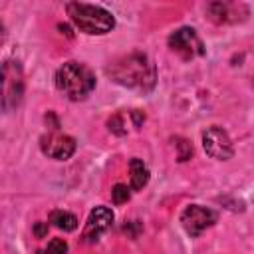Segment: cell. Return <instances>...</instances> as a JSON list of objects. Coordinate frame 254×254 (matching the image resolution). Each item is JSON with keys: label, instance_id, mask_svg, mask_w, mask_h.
<instances>
[{"label": "cell", "instance_id": "10", "mask_svg": "<svg viewBox=\"0 0 254 254\" xmlns=\"http://www.w3.org/2000/svg\"><path fill=\"white\" fill-rule=\"evenodd\" d=\"M240 10V6L230 4V2H210L206 6V14L214 24H228V22H236V12Z\"/></svg>", "mask_w": 254, "mask_h": 254}, {"label": "cell", "instance_id": "16", "mask_svg": "<svg viewBox=\"0 0 254 254\" xmlns=\"http://www.w3.org/2000/svg\"><path fill=\"white\" fill-rule=\"evenodd\" d=\"M46 250H48V254H67V242L62 238H54V240H50Z\"/></svg>", "mask_w": 254, "mask_h": 254}, {"label": "cell", "instance_id": "19", "mask_svg": "<svg viewBox=\"0 0 254 254\" xmlns=\"http://www.w3.org/2000/svg\"><path fill=\"white\" fill-rule=\"evenodd\" d=\"M58 28H60V30H62V32H64L65 36H69V38H71V32H69V28H67V26H64V24H60Z\"/></svg>", "mask_w": 254, "mask_h": 254}, {"label": "cell", "instance_id": "12", "mask_svg": "<svg viewBox=\"0 0 254 254\" xmlns=\"http://www.w3.org/2000/svg\"><path fill=\"white\" fill-rule=\"evenodd\" d=\"M50 222L56 228L64 230V232H71V230L77 228V216L67 212V210H52L50 212Z\"/></svg>", "mask_w": 254, "mask_h": 254}, {"label": "cell", "instance_id": "14", "mask_svg": "<svg viewBox=\"0 0 254 254\" xmlns=\"http://www.w3.org/2000/svg\"><path fill=\"white\" fill-rule=\"evenodd\" d=\"M129 196H131L129 187L123 185V183H117V185L111 189V200H113L115 204H123V202H127Z\"/></svg>", "mask_w": 254, "mask_h": 254}, {"label": "cell", "instance_id": "4", "mask_svg": "<svg viewBox=\"0 0 254 254\" xmlns=\"http://www.w3.org/2000/svg\"><path fill=\"white\" fill-rule=\"evenodd\" d=\"M2 107L10 111L18 107L24 95V77L18 62H6L2 65Z\"/></svg>", "mask_w": 254, "mask_h": 254}, {"label": "cell", "instance_id": "13", "mask_svg": "<svg viewBox=\"0 0 254 254\" xmlns=\"http://www.w3.org/2000/svg\"><path fill=\"white\" fill-rule=\"evenodd\" d=\"M175 147H177V157H179L181 163H185V161L190 159V155H192V145H190L187 139L177 137V139H175Z\"/></svg>", "mask_w": 254, "mask_h": 254}, {"label": "cell", "instance_id": "18", "mask_svg": "<svg viewBox=\"0 0 254 254\" xmlns=\"http://www.w3.org/2000/svg\"><path fill=\"white\" fill-rule=\"evenodd\" d=\"M131 117H133V121H135V127H141V123L145 121V115H143L141 111H137V109L131 111Z\"/></svg>", "mask_w": 254, "mask_h": 254}, {"label": "cell", "instance_id": "17", "mask_svg": "<svg viewBox=\"0 0 254 254\" xmlns=\"http://www.w3.org/2000/svg\"><path fill=\"white\" fill-rule=\"evenodd\" d=\"M48 234V222H36L34 224V236L36 238H44Z\"/></svg>", "mask_w": 254, "mask_h": 254}, {"label": "cell", "instance_id": "9", "mask_svg": "<svg viewBox=\"0 0 254 254\" xmlns=\"http://www.w3.org/2000/svg\"><path fill=\"white\" fill-rule=\"evenodd\" d=\"M113 224V210L107 206H95L85 222V228L81 232L83 242H95L103 232H107Z\"/></svg>", "mask_w": 254, "mask_h": 254}, {"label": "cell", "instance_id": "3", "mask_svg": "<svg viewBox=\"0 0 254 254\" xmlns=\"http://www.w3.org/2000/svg\"><path fill=\"white\" fill-rule=\"evenodd\" d=\"M56 87L71 101L85 99L95 87V75L79 62H65L56 71Z\"/></svg>", "mask_w": 254, "mask_h": 254}, {"label": "cell", "instance_id": "20", "mask_svg": "<svg viewBox=\"0 0 254 254\" xmlns=\"http://www.w3.org/2000/svg\"><path fill=\"white\" fill-rule=\"evenodd\" d=\"M38 254H48V250H40V252H38Z\"/></svg>", "mask_w": 254, "mask_h": 254}, {"label": "cell", "instance_id": "5", "mask_svg": "<svg viewBox=\"0 0 254 254\" xmlns=\"http://www.w3.org/2000/svg\"><path fill=\"white\" fill-rule=\"evenodd\" d=\"M169 48L179 54L183 60H192L198 56H204V46L198 38V34L192 28H179L169 36Z\"/></svg>", "mask_w": 254, "mask_h": 254}, {"label": "cell", "instance_id": "8", "mask_svg": "<svg viewBox=\"0 0 254 254\" xmlns=\"http://www.w3.org/2000/svg\"><path fill=\"white\" fill-rule=\"evenodd\" d=\"M214 222H216V212L206 206H200V204H190L181 214V224L187 230V234L192 238L198 236L200 232H204Z\"/></svg>", "mask_w": 254, "mask_h": 254}, {"label": "cell", "instance_id": "7", "mask_svg": "<svg viewBox=\"0 0 254 254\" xmlns=\"http://www.w3.org/2000/svg\"><path fill=\"white\" fill-rule=\"evenodd\" d=\"M202 149L208 157L216 161H228L234 155V147H232L228 133L216 125L202 131Z\"/></svg>", "mask_w": 254, "mask_h": 254}, {"label": "cell", "instance_id": "6", "mask_svg": "<svg viewBox=\"0 0 254 254\" xmlns=\"http://www.w3.org/2000/svg\"><path fill=\"white\" fill-rule=\"evenodd\" d=\"M75 139L65 135V133H60L58 129H52L48 133H44L40 137V149L44 155L56 159V161H65L69 159L73 153H75Z\"/></svg>", "mask_w": 254, "mask_h": 254}, {"label": "cell", "instance_id": "15", "mask_svg": "<svg viewBox=\"0 0 254 254\" xmlns=\"http://www.w3.org/2000/svg\"><path fill=\"white\" fill-rule=\"evenodd\" d=\"M107 127H109V131L115 133V135H125V133H127V129H125V121H123V115H121V113H115L113 117H109Z\"/></svg>", "mask_w": 254, "mask_h": 254}, {"label": "cell", "instance_id": "11", "mask_svg": "<svg viewBox=\"0 0 254 254\" xmlns=\"http://www.w3.org/2000/svg\"><path fill=\"white\" fill-rule=\"evenodd\" d=\"M129 173H131V189L133 190H141L147 183H149V169L141 159H131L129 161Z\"/></svg>", "mask_w": 254, "mask_h": 254}, {"label": "cell", "instance_id": "21", "mask_svg": "<svg viewBox=\"0 0 254 254\" xmlns=\"http://www.w3.org/2000/svg\"><path fill=\"white\" fill-rule=\"evenodd\" d=\"M252 85H254V75H252Z\"/></svg>", "mask_w": 254, "mask_h": 254}, {"label": "cell", "instance_id": "2", "mask_svg": "<svg viewBox=\"0 0 254 254\" xmlns=\"http://www.w3.org/2000/svg\"><path fill=\"white\" fill-rule=\"evenodd\" d=\"M69 20L75 24V28L83 34L89 36H101L113 30L115 18L109 10L95 6V4H85V2H67L65 4Z\"/></svg>", "mask_w": 254, "mask_h": 254}, {"label": "cell", "instance_id": "1", "mask_svg": "<svg viewBox=\"0 0 254 254\" xmlns=\"http://www.w3.org/2000/svg\"><path fill=\"white\" fill-rule=\"evenodd\" d=\"M105 73L119 85L123 87H131V89H141V91H149L155 85L157 79V71L153 62L139 52L121 56L117 60H113L107 67Z\"/></svg>", "mask_w": 254, "mask_h": 254}]
</instances>
